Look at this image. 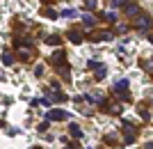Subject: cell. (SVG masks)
Here are the masks:
<instances>
[{"label": "cell", "mask_w": 153, "mask_h": 149, "mask_svg": "<svg viewBox=\"0 0 153 149\" xmlns=\"http://www.w3.org/2000/svg\"><path fill=\"white\" fill-rule=\"evenodd\" d=\"M46 119H48V122H62V119H66V112L64 110H48Z\"/></svg>", "instance_id": "6da1fadb"}, {"label": "cell", "mask_w": 153, "mask_h": 149, "mask_svg": "<svg viewBox=\"0 0 153 149\" xmlns=\"http://www.w3.org/2000/svg\"><path fill=\"white\" fill-rule=\"evenodd\" d=\"M64 62H66V55H64L62 51H55L51 55V64H55V67H62Z\"/></svg>", "instance_id": "7a4b0ae2"}, {"label": "cell", "mask_w": 153, "mask_h": 149, "mask_svg": "<svg viewBox=\"0 0 153 149\" xmlns=\"http://www.w3.org/2000/svg\"><path fill=\"white\" fill-rule=\"evenodd\" d=\"M117 94H121L123 99H128V80L126 78H121V80L117 83Z\"/></svg>", "instance_id": "3957f363"}, {"label": "cell", "mask_w": 153, "mask_h": 149, "mask_svg": "<svg viewBox=\"0 0 153 149\" xmlns=\"http://www.w3.org/2000/svg\"><path fill=\"white\" fill-rule=\"evenodd\" d=\"M149 28H151V19H149V16H142V19L137 21V30H140V32H146Z\"/></svg>", "instance_id": "277c9868"}, {"label": "cell", "mask_w": 153, "mask_h": 149, "mask_svg": "<svg viewBox=\"0 0 153 149\" xmlns=\"http://www.w3.org/2000/svg\"><path fill=\"white\" fill-rule=\"evenodd\" d=\"M69 129H71V136L76 138V140H80V138H82V131H80V126H78V124H71Z\"/></svg>", "instance_id": "5b68a950"}, {"label": "cell", "mask_w": 153, "mask_h": 149, "mask_svg": "<svg viewBox=\"0 0 153 149\" xmlns=\"http://www.w3.org/2000/svg\"><path fill=\"white\" fill-rule=\"evenodd\" d=\"M82 25L85 28H91V25H94V16H91V14H82Z\"/></svg>", "instance_id": "8992f818"}, {"label": "cell", "mask_w": 153, "mask_h": 149, "mask_svg": "<svg viewBox=\"0 0 153 149\" xmlns=\"http://www.w3.org/2000/svg\"><path fill=\"white\" fill-rule=\"evenodd\" d=\"M59 41H62V39H59L57 34H51V37H46V44H51V46H59Z\"/></svg>", "instance_id": "52a82bcc"}, {"label": "cell", "mask_w": 153, "mask_h": 149, "mask_svg": "<svg viewBox=\"0 0 153 149\" xmlns=\"http://www.w3.org/2000/svg\"><path fill=\"white\" fill-rule=\"evenodd\" d=\"M105 73H108V69L103 64H96V78H105Z\"/></svg>", "instance_id": "ba28073f"}, {"label": "cell", "mask_w": 153, "mask_h": 149, "mask_svg": "<svg viewBox=\"0 0 153 149\" xmlns=\"http://www.w3.org/2000/svg\"><path fill=\"white\" fill-rule=\"evenodd\" d=\"M69 39L73 41V44H80L82 41V37H80V32H69Z\"/></svg>", "instance_id": "9c48e42d"}, {"label": "cell", "mask_w": 153, "mask_h": 149, "mask_svg": "<svg viewBox=\"0 0 153 149\" xmlns=\"http://www.w3.org/2000/svg\"><path fill=\"white\" fill-rule=\"evenodd\" d=\"M2 62H5V67H7V64H12V62H14V58H12V53H7V51L2 53Z\"/></svg>", "instance_id": "30bf717a"}, {"label": "cell", "mask_w": 153, "mask_h": 149, "mask_svg": "<svg viewBox=\"0 0 153 149\" xmlns=\"http://www.w3.org/2000/svg\"><path fill=\"white\" fill-rule=\"evenodd\" d=\"M94 39H103V41H110V39H112V32H101V34H96Z\"/></svg>", "instance_id": "8fae6325"}, {"label": "cell", "mask_w": 153, "mask_h": 149, "mask_svg": "<svg viewBox=\"0 0 153 149\" xmlns=\"http://www.w3.org/2000/svg\"><path fill=\"white\" fill-rule=\"evenodd\" d=\"M103 21H105V23H114V14H112V12H105V14H103Z\"/></svg>", "instance_id": "7c38bea8"}, {"label": "cell", "mask_w": 153, "mask_h": 149, "mask_svg": "<svg viewBox=\"0 0 153 149\" xmlns=\"http://www.w3.org/2000/svg\"><path fill=\"white\" fill-rule=\"evenodd\" d=\"M126 14H128V16L137 14V5H126Z\"/></svg>", "instance_id": "4fadbf2b"}, {"label": "cell", "mask_w": 153, "mask_h": 149, "mask_svg": "<svg viewBox=\"0 0 153 149\" xmlns=\"http://www.w3.org/2000/svg\"><path fill=\"white\" fill-rule=\"evenodd\" d=\"M85 7H87V9H94V7H96V0H85Z\"/></svg>", "instance_id": "5bb4252c"}, {"label": "cell", "mask_w": 153, "mask_h": 149, "mask_svg": "<svg viewBox=\"0 0 153 149\" xmlns=\"http://www.w3.org/2000/svg\"><path fill=\"white\" fill-rule=\"evenodd\" d=\"M46 16H48V19H57V14L53 12V9H46Z\"/></svg>", "instance_id": "9a60e30c"}, {"label": "cell", "mask_w": 153, "mask_h": 149, "mask_svg": "<svg viewBox=\"0 0 153 149\" xmlns=\"http://www.w3.org/2000/svg\"><path fill=\"white\" fill-rule=\"evenodd\" d=\"M126 2H128V0H112V5H114V7H121V5H126Z\"/></svg>", "instance_id": "2e32d148"}, {"label": "cell", "mask_w": 153, "mask_h": 149, "mask_svg": "<svg viewBox=\"0 0 153 149\" xmlns=\"http://www.w3.org/2000/svg\"><path fill=\"white\" fill-rule=\"evenodd\" d=\"M62 16H76V12H73V9H64Z\"/></svg>", "instance_id": "e0dca14e"}, {"label": "cell", "mask_w": 153, "mask_h": 149, "mask_svg": "<svg viewBox=\"0 0 153 149\" xmlns=\"http://www.w3.org/2000/svg\"><path fill=\"white\" fill-rule=\"evenodd\" d=\"M19 55H21V58H23V60H27V58H30V53H27V51H23V48H21V51H19Z\"/></svg>", "instance_id": "ac0fdd59"}, {"label": "cell", "mask_w": 153, "mask_h": 149, "mask_svg": "<svg viewBox=\"0 0 153 149\" xmlns=\"http://www.w3.org/2000/svg\"><path fill=\"white\" fill-rule=\"evenodd\" d=\"M46 129H48V119H46V122H44V124H39V131H41V133H44V131H46Z\"/></svg>", "instance_id": "d6986e66"}, {"label": "cell", "mask_w": 153, "mask_h": 149, "mask_svg": "<svg viewBox=\"0 0 153 149\" xmlns=\"http://www.w3.org/2000/svg\"><path fill=\"white\" fill-rule=\"evenodd\" d=\"M146 149H153V142H149V145H146Z\"/></svg>", "instance_id": "ffe728a7"}, {"label": "cell", "mask_w": 153, "mask_h": 149, "mask_svg": "<svg viewBox=\"0 0 153 149\" xmlns=\"http://www.w3.org/2000/svg\"><path fill=\"white\" fill-rule=\"evenodd\" d=\"M149 41H151V44H153V34H151V37H149Z\"/></svg>", "instance_id": "44dd1931"}]
</instances>
